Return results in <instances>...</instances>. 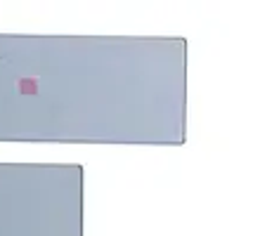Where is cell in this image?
Masks as SVG:
<instances>
[{
    "label": "cell",
    "instance_id": "cell-1",
    "mask_svg": "<svg viewBox=\"0 0 253 236\" xmlns=\"http://www.w3.org/2000/svg\"><path fill=\"white\" fill-rule=\"evenodd\" d=\"M19 92H22V95H36V92H38V80L22 78L19 80Z\"/></svg>",
    "mask_w": 253,
    "mask_h": 236
}]
</instances>
